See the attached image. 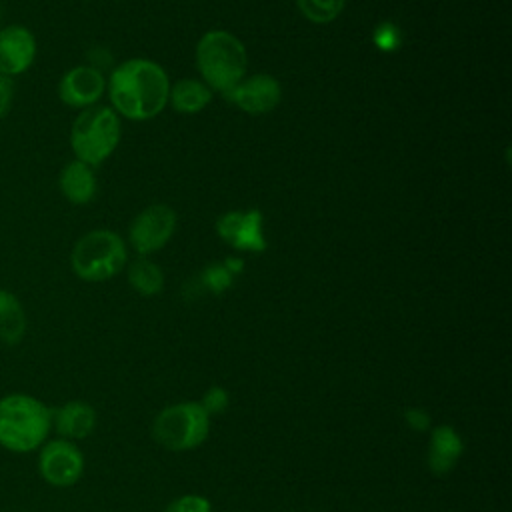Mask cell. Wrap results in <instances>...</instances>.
<instances>
[{"instance_id": "1", "label": "cell", "mask_w": 512, "mask_h": 512, "mask_svg": "<svg viewBox=\"0 0 512 512\" xmlns=\"http://www.w3.org/2000/svg\"><path fill=\"white\" fill-rule=\"evenodd\" d=\"M110 108L128 120H150L168 104L170 80L164 68L148 58L120 62L106 80Z\"/></svg>"}, {"instance_id": "2", "label": "cell", "mask_w": 512, "mask_h": 512, "mask_svg": "<svg viewBox=\"0 0 512 512\" xmlns=\"http://www.w3.org/2000/svg\"><path fill=\"white\" fill-rule=\"evenodd\" d=\"M52 430V408L40 398L12 392L0 398V446L14 454L38 450Z\"/></svg>"}, {"instance_id": "3", "label": "cell", "mask_w": 512, "mask_h": 512, "mask_svg": "<svg viewBox=\"0 0 512 512\" xmlns=\"http://www.w3.org/2000/svg\"><path fill=\"white\" fill-rule=\"evenodd\" d=\"M196 66L210 90L226 94L246 76L248 54L232 32L208 30L196 44Z\"/></svg>"}, {"instance_id": "4", "label": "cell", "mask_w": 512, "mask_h": 512, "mask_svg": "<svg viewBox=\"0 0 512 512\" xmlns=\"http://www.w3.org/2000/svg\"><path fill=\"white\" fill-rule=\"evenodd\" d=\"M122 136L120 116L110 106H92L80 110L70 126V148L74 160L92 168L106 162L118 148Z\"/></svg>"}, {"instance_id": "5", "label": "cell", "mask_w": 512, "mask_h": 512, "mask_svg": "<svg viewBox=\"0 0 512 512\" xmlns=\"http://www.w3.org/2000/svg\"><path fill=\"white\" fill-rule=\"evenodd\" d=\"M128 250L120 234L96 228L82 234L70 252V268L84 282H106L126 266Z\"/></svg>"}, {"instance_id": "6", "label": "cell", "mask_w": 512, "mask_h": 512, "mask_svg": "<svg viewBox=\"0 0 512 512\" xmlns=\"http://www.w3.org/2000/svg\"><path fill=\"white\" fill-rule=\"evenodd\" d=\"M210 416L200 402H176L154 416L152 438L170 452H188L206 442Z\"/></svg>"}, {"instance_id": "7", "label": "cell", "mask_w": 512, "mask_h": 512, "mask_svg": "<svg viewBox=\"0 0 512 512\" xmlns=\"http://www.w3.org/2000/svg\"><path fill=\"white\" fill-rule=\"evenodd\" d=\"M38 472L46 484L70 488L84 474V454L72 440H46L38 448Z\"/></svg>"}, {"instance_id": "8", "label": "cell", "mask_w": 512, "mask_h": 512, "mask_svg": "<svg viewBox=\"0 0 512 512\" xmlns=\"http://www.w3.org/2000/svg\"><path fill=\"white\" fill-rule=\"evenodd\" d=\"M174 230L176 212L168 204H150L134 216L128 238L140 256H148L164 248Z\"/></svg>"}, {"instance_id": "9", "label": "cell", "mask_w": 512, "mask_h": 512, "mask_svg": "<svg viewBox=\"0 0 512 512\" xmlns=\"http://www.w3.org/2000/svg\"><path fill=\"white\" fill-rule=\"evenodd\" d=\"M216 232L220 240H224L234 250L264 252L268 244L264 234V218L256 208L228 210L220 214L216 220Z\"/></svg>"}, {"instance_id": "10", "label": "cell", "mask_w": 512, "mask_h": 512, "mask_svg": "<svg viewBox=\"0 0 512 512\" xmlns=\"http://www.w3.org/2000/svg\"><path fill=\"white\" fill-rule=\"evenodd\" d=\"M106 92V78L100 68L92 64H78L68 68L58 80V98L64 106L86 110L98 104Z\"/></svg>"}, {"instance_id": "11", "label": "cell", "mask_w": 512, "mask_h": 512, "mask_svg": "<svg viewBox=\"0 0 512 512\" xmlns=\"http://www.w3.org/2000/svg\"><path fill=\"white\" fill-rule=\"evenodd\" d=\"M38 54V40L24 24L0 26V74L6 78L22 76L32 68Z\"/></svg>"}, {"instance_id": "12", "label": "cell", "mask_w": 512, "mask_h": 512, "mask_svg": "<svg viewBox=\"0 0 512 512\" xmlns=\"http://www.w3.org/2000/svg\"><path fill=\"white\" fill-rule=\"evenodd\" d=\"M224 96L242 112L258 116L274 110L280 104L282 86L272 74L256 72L252 76H244Z\"/></svg>"}, {"instance_id": "13", "label": "cell", "mask_w": 512, "mask_h": 512, "mask_svg": "<svg viewBox=\"0 0 512 512\" xmlns=\"http://www.w3.org/2000/svg\"><path fill=\"white\" fill-rule=\"evenodd\" d=\"M98 416L92 404L84 400H68L58 408H52V428L58 438L64 440H84L96 428Z\"/></svg>"}, {"instance_id": "14", "label": "cell", "mask_w": 512, "mask_h": 512, "mask_svg": "<svg viewBox=\"0 0 512 512\" xmlns=\"http://www.w3.org/2000/svg\"><path fill=\"white\" fill-rule=\"evenodd\" d=\"M462 454H464V442H462V436L456 432V428L448 424H440L430 430L428 452H426V464L430 472L438 476L452 472L458 460L462 458Z\"/></svg>"}, {"instance_id": "15", "label": "cell", "mask_w": 512, "mask_h": 512, "mask_svg": "<svg viewBox=\"0 0 512 512\" xmlns=\"http://www.w3.org/2000/svg\"><path fill=\"white\" fill-rule=\"evenodd\" d=\"M58 190L74 206H84L92 202V198L96 196L94 168L80 160H70L62 166L58 174Z\"/></svg>"}, {"instance_id": "16", "label": "cell", "mask_w": 512, "mask_h": 512, "mask_svg": "<svg viewBox=\"0 0 512 512\" xmlns=\"http://www.w3.org/2000/svg\"><path fill=\"white\" fill-rule=\"evenodd\" d=\"M28 328L26 310L20 302V298L0 288V342L6 346H16L24 340Z\"/></svg>"}, {"instance_id": "17", "label": "cell", "mask_w": 512, "mask_h": 512, "mask_svg": "<svg viewBox=\"0 0 512 512\" xmlns=\"http://www.w3.org/2000/svg\"><path fill=\"white\" fill-rule=\"evenodd\" d=\"M212 100V90L194 78H182L176 84H170L168 102L176 112L182 114H196L204 110Z\"/></svg>"}, {"instance_id": "18", "label": "cell", "mask_w": 512, "mask_h": 512, "mask_svg": "<svg viewBox=\"0 0 512 512\" xmlns=\"http://www.w3.org/2000/svg\"><path fill=\"white\" fill-rule=\"evenodd\" d=\"M128 282L138 294L156 296L164 288V274L152 260L140 256L128 266Z\"/></svg>"}, {"instance_id": "19", "label": "cell", "mask_w": 512, "mask_h": 512, "mask_svg": "<svg viewBox=\"0 0 512 512\" xmlns=\"http://www.w3.org/2000/svg\"><path fill=\"white\" fill-rule=\"evenodd\" d=\"M302 16L314 24H328L340 16L346 0H296Z\"/></svg>"}, {"instance_id": "20", "label": "cell", "mask_w": 512, "mask_h": 512, "mask_svg": "<svg viewBox=\"0 0 512 512\" xmlns=\"http://www.w3.org/2000/svg\"><path fill=\"white\" fill-rule=\"evenodd\" d=\"M200 280L202 284L214 292V294H220L224 290H228L234 282V274L226 268L224 262H212L210 266H206L200 274Z\"/></svg>"}, {"instance_id": "21", "label": "cell", "mask_w": 512, "mask_h": 512, "mask_svg": "<svg viewBox=\"0 0 512 512\" xmlns=\"http://www.w3.org/2000/svg\"><path fill=\"white\" fill-rule=\"evenodd\" d=\"M164 512H212V504L200 494H182L170 500Z\"/></svg>"}, {"instance_id": "22", "label": "cell", "mask_w": 512, "mask_h": 512, "mask_svg": "<svg viewBox=\"0 0 512 512\" xmlns=\"http://www.w3.org/2000/svg\"><path fill=\"white\" fill-rule=\"evenodd\" d=\"M200 406L206 410L208 416L222 414L230 406V394L222 386H210L200 400Z\"/></svg>"}, {"instance_id": "23", "label": "cell", "mask_w": 512, "mask_h": 512, "mask_svg": "<svg viewBox=\"0 0 512 512\" xmlns=\"http://www.w3.org/2000/svg\"><path fill=\"white\" fill-rule=\"evenodd\" d=\"M372 38H374V44H376L380 50L390 52V50H394V48L400 46L402 34H400V30H398L392 22H382V24L376 26Z\"/></svg>"}, {"instance_id": "24", "label": "cell", "mask_w": 512, "mask_h": 512, "mask_svg": "<svg viewBox=\"0 0 512 512\" xmlns=\"http://www.w3.org/2000/svg\"><path fill=\"white\" fill-rule=\"evenodd\" d=\"M404 422L410 430H416V432H426L430 430V414L424 410V408H418V406H412L404 412Z\"/></svg>"}, {"instance_id": "25", "label": "cell", "mask_w": 512, "mask_h": 512, "mask_svg": "<svg viewBox=\"0 0 512 512\" xmlns=\"http://www.w3.org/2000/svg\"><path fill=\"white\" fill-rule=\"evenodd\" d=\"M14 94H16L14 80L0 74V120H4L10 114L14 104Z\"/></svg>"}]
</instances>
